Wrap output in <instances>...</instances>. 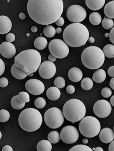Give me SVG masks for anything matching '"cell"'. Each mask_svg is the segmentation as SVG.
<instances>
[{
    "label": "cell",
    "mask_w": 114,
    "mask_h": 151,
    "mask_svg": "<svg viewBox=\"0 0 114 151\" xmlns=\"http://www.w3.org/2000/svg\"><path fill=\"white\" fill-rule=\"evenodd\" d=\"M27 9L28 14L34 22L48 26L61 17L63 4L62 0H29Z\"/></svg>",
    "instance_id": "6da1fadb"
},
{
    "label": "cell",
    "mask_w": 114,
    "mask_h": 151,
    "mask_svg": "<svg viewBox=\"0 0 114 151\" xmlns=\"http://www.w3.org/2000/svg\"><path fill=\"white\" fill-rule=\"evenodd\" d=\"M89 38V32L82 24L72 23L66 27L63 38L68 45L71 47H81L85 45Z\"/></svg>",
    "instance_id": "7a4b0ae2"
},
{
    "label": "cell",
    "mask_w": 114,
    "mask_h": 151,
    "mask_svg": "<svg viewBox=\"0 0 114 151\" xmlns=\"http://www.w3.org/2000/svg\"><path fill=\"white\" fill-rule=\"evenodd\" d=\"M14 61L16 65L29 76L39 68L42 58L38 51L30 49L21 52L15 57Z\"/></svg>",
    "instance_id": "3957f363"
},
{
    "label": "cell",
    "mask_w": 114,
    "mask_h": 151,
    "mask_svg": "<svg viewBox=\"0 0 114 151\" xmlns=\"http://www.w3.org/2000/svg\"><path fill=\"white\" fill-rule=\"evenodd\" d=\"M20 127L27 132H35L40 128L43 118L40 112L33 108L26 109L20 114L18 118Z\"/></svg>",
    "instance_id": "277c9868"
},
{
    "label": "cell",
    "mask_w": 114,
    "mask_h": 151,
    "mask_svg": "<svg viewBox=\"0 0 114 151\" xmlns=\"http://www.w3.org/2000/svg\"><path fill=\"white\" fill-rule=\"evenodd\" d=\"M82 63L90 70H96L103 65L105 56L103 51L99 47L91 46L86 48L81 55Z\"/></svg>",
    "instance_id": "5b68a950"
},
{
    "label": "cell",
    "mask_w": 114,
    "mask_h": 151,
    "mask_svg": "<svg viewBox=\"0 0 114 151\" xmlns=\"http://www.w3.org/2000/svg\"><path fill=\"white\" fill-rule=\"evenodd\" d=\"M86 113L85 106L79 99H71L66 102L63 106V114L65 118L73 124L82 120Z\"/></svg>",
    "instance_id": "8992f818"
},
{
    "label": "cell",
    "mask_w": 114,
    "mask_h": 151,
    "mask_svg": "<svg viewBox=\"0 0 114 151\" xmlns=\"http://www.w3.org/2000/svg\"><path fill=\"white\" fill-rule=\"evenodd\" d=\"M100 129V122L96 118L93 116H86L83 118L79 123V132L85 137H95L99 134Z\"/></svg>",
    "instance_id": "52a82bcc"
},
{
    "label": "cell",
    "mask_w": 114,
    "mask_h": 151,
    "mask_svg": "<svg viewBox=\"0 0 114 151\" xmlns=\"http://www.w3.org/2000/svg\"><path fill=\"white\" fill-rule=\"evenodd\" d=\"M63 112L59 108H52L45 112L44 119L48 127L51 129H57L61 126L64 120Z\"/></svg>",
    "instance_id": "ba28073f"
},
{
    "label": "cell",
    "mask_w": 114,
    "mask_h": 151,
    "mask_svg": "<svg viewBox=\"0 0 114 151\" xmlns=\"http://www.w3.org/2000/svg\"><path fill=\"white\" fill-rule=\"evenodd\" d=\"M50 53L56 58L62 59L66 58L69 52V49L66 42L59 39L52 40L49 44Z\"/></svg>",
    "instance_id": "9c48e42d"
},
{
    "label": "cell",
    "mask_w": 114,
    "mask_h": 151,
    "mask_svg": "<svg viewBox=\"0 0 114 151\" xmlns=\"http://www.w3.org/2000/svg\"><path fill=\"white\" fill-rule=\"evenodd\" d=\"M66 15L69 20L74 23L84 21L87 15L85 9L78 5H72L67 9Z\"/></svg>",
    "instance_id": "30bf717a"
},
{
    "label": "cell",
    "mask_w": 114,
    "mask_h": 151,
    "mask_svg": "<svg viewBox=\"0 0 114 151\" xmlns=\"http://www.w3.org/2000/svg\"><path fill=\"white\" fill-rule=\"evenodd\" d=\"M79 131L75 127L73 126H67L63 127L61 131V139L66 144H74L79 139Z\"/></svg>",
    "instance_id": "8fae6325"
},
{
    "label": "cell",
    "mask_w": 114,
    "mask_h": 151,
    "mask_svg": "<svg viewBox=\"0 0 114 151\" xmlns=\"http://www.w3.org/2000/svg\"><path fill=\"white\" fill-rule=\"evenodd\" d=\"M93 110L94 113L97 117L105 118L111 114L112 108L110 104L107 101L100 100L95 103Z\"/></svg>",
    "instance_id": "7c38bea8"
},
{
    "label": "cell",
    "mask_w": 114,
    "mask_h": 151,
    "mask_svg": "<svg viewBox=\"0 0 114 151\" xmlns=\"http://www.w3.org/2000/svg\"><path fill=\"white\" fill-rule=\"evenodd\" d=\"M56 72V67L53 62L45 61L41 63L38 69L40 76L43 79H48L52 78Z\"/></svg>",
    "instance_id": "4fadbf2b"
},
{
    "label": "cell",
    "mask_w": 114,
    "mask_h": 151,
    "mask_svg": "<svg viewBox=\"0 0 114 151\" xmlns=\"http://www.w3.org/2000/svg\"><path fill=\"white\" fill-rule=\"evenodd\" d=\"M25 86L26 91L29 93L35 96L43 93L45 89L44 84L38 79H32L28 80Z\"/></svg>",
    "instance_id": "5bb4252c"
},
{
    "label": "cell",
    "mask_w": 114,
    "mask_h": 151,
    "mask_svg": "<svg viewBox=\"0 0 114 151\" xmlns=\"http://www.w3.org/2000/svg\"><path fill=\"white\" fill-rule=\"evenodd\" d=\"M0 53L6 59L14 58L16 53V49L12 43L8 42H3L0 45Z\"/></svg>",
    "instance_id": "9a60e30c"
},
{
    "label": "cell",
    "mask_w": 114,
    "mask_h": 151,
    "mask_svg": "<svg viewBox=\"0 0 114 151\" xmlns=\"http://www.w3.org/2000/svg\"><path fill=\"white\" fill-rule=\"evenodd\" d=\"M99 138L100 141L105 144L110 143L114 139L113 131L109 128H103L99 132Z\"/></svg>",
    "instance_id": "2e32d148"
},
{
    "label": "cell",
    "mask_w": 114,
    "mask_h": 151,
    "mask_svg": "<svg viewBox=\"0 0 114 151\" xmlns=\"http://www.w3.org/2000/svg\"><path fill=\"white\" fill-rule=\"evenodd\" d=\"M12 26L11 20L8 17L4 15L0 16V34L3 35L9 32Z\"/></svg>",
    "instance_id": "e0dca14e"
},
{
    "label": "cell",
    "mask_w": 114,
    "mask_h": 151,
    "mask_svg": "<svg viewBox=\"0 0 114 151\" xmlns=\"http://www.w3.org/2000/svg\"><path fill=\"white\" fill-rule=\"evenodd\" d=\"M68 75L69 78L71 81L77 83L82 80L83 74L80 69L77 67H73L69 70Z\"/></svg>",
    "instance_id": "ac0fdd59"
},
{
    "label": "cell",
    "mask_w": 114,
    "mask_h": 151,
    "mask_svg": "<svg viewBox=\"0 0 114 151\" xmlns=\"http://www.w3.org/2000/svg\"><path fill=\"white\" fill-rule=\"evenodd\" d=\"M105 0H86V4L90 10L96 11L100 10L104 6Z\"/></svg>",
    "instance_id": "d6986e66"
},
{
    "label": "cell",
    "mask_w": 114,
    "mask_h": 151,
    "mask_svg": "<svg viewBox=\"0 0 114 151\" xmlns=\"http://www.w3.org/2000/svg\"><path fill=\"white\" fill-rule=\"evenodd\" d=\"M46 95L49 100L56 101L60 98L61 92L59 88L56 87H52L47 90Z\"/></svg>",
    "instance_id": "ffe728a7"
},
{
    "label": "cell",
    "mask_w": 114,
    "mask_h": 151,
    "mask_svg": "<svg viewBox=\"0 0 114 151\" xmlns=\"http://www.w3.org/2000/svg\"><path fill=\"white\" fill-rule=\"evenodd\" d=\"M11 73L13 76L18 80L24 79L27 76V74L19 68L17 67L15 63L12 66Z\"/></svg>",
    "instance_id": "44dd1931"
},
{
    "label": "cell",
    "mask_w": 114,
    "mask_h": 151,
    "mask_svg": "<svg viewBox=\"0 0 114 151\" xmlns=\"http://www.w3.org/2000/svg\"><path fill=\"white\" fill-rule=\"evenodd\" d=\"M106 73L104 70L100 69L97 70L94 73L92 76V79L94 81L97 83H102L105 80Z\"/></svg>",
    "instance_id": "7402d4cb"
},
{
    "label": "cell",
    "mask_w": 114,
    "mask_h": 151,
    "mask_svg": "<svg viewBox=\"0 0 114 151\" xmlns=\"http://www.w3.org/2000/svg\"><path fill=\"white\" fill-rule=\"evenodd\" d=\"M52 148L51 143L49 140H42L38 142L37 145L38 151H51Z\"/></svg>",
    "instance_id": "603a6c76"
},
{
    "label": "cell",
    "mask_w": 114,
    "mask_h": 151,
    "mask_svg": "<svg viewBox=\"0 0 114 151\" xmlns=\"http://www.w3.org/2000/svg\"><path fill=\"white\" fill-rule=\"evenodd\" d=\"M104 13L108 18L114 19V1L109 2L105 5Z\"/></svg>",
    "instance_id": "cb8c5ba5"
},
{
    "label": "cell",
    "mask_w": 114,
    "mask_h": 151,
    "mask_svg": "<svg viewBox=\"0 0 114 151\" xmlns=\"http://www.w3.org/2000/svg\"><path fill=\"white\" fill-rule=\"evenodd\" d=\"M48 45V41L46 38L39 37L36 38L34 42V46L37 49L42 50L46 48Z\"/></svg>",
    "instance_id": "d4e9b609"
},
{
    "label": "cell",
    "mask_w": 114,
    "mask_h": 151,
    "mask_svg": "<svg viewBox=\"0 0 114 151\" xmlns=\"http://www.w3.org/2000/svg\"><path fill=\"white\" fill-rule=\"evenodd\" d=\"M89 20L91 24L97 26L100 24L102 22V17L97 12H94L90 14Z\"/></svg>",
    "instance_id": "484cf974"
},
{
    "label": "cell",
    "mask_w": 114,
    "mask_h": 151,
    "mask_svg": "<svg viewBox=\"0 0 114 151\" xmlns=\"http://www.w3.org/2000/svg\"><path fill=\"white\" fill-rule=\"evenodd\" d=\"M60 138L59 132L56 131H52L48 135V139L52 144H55L59 142Z\"/></svg>",
    "instance_id": "4316f807"
},
{
    "label": "cell",
    "mask_w": 114,
    "mask_h": 151,
    "mask_svg": "<svg viewBox=\"0 0 114 151\" xmlns=\"http://www.w3.org/2000/svg\"><path fill=\"white\" fill-rule=\"evenodd\" d=\"M94 83L92 79L89 78H85L81 82L82 88L85 91H89L92 89Z\"/></svg>",
    "instance_id": "83f0119b"
},
{
    "label": "cell",
    "mask_w": 114,
    "mask_h": 151,
    "mask_svg": "<svg viewBox=\"0 0 114 151\" xmlns=\"http://www.w3.org/2000/svg\"><path fill=\"white\" fill-rule=\"evenodd\" d=\"M103 51L106 58H114V45L108 44L104 46Z\"/></svg>",
    "instance_id": "f1b7e54d"
},
{
    "label": "cell",
    "mask_w": 114,
    "mask_h": 151,
    "mask_svg": "<svg viewBox=\"0 0 114 151\" xmlns=\"http://www.w3.org/2000/svg\"><path fill=\"white\" fill-rule=\"evenodd\" d=\"M11 104L13 108L16 110H21L25 107V103L20 102L18 99V95H15L12 98Z\"/></svg>",
    "instance_id": "f546056e"
},
{
    "label": "cell",
    "mask_w": 114,
    "mask_h": 151,
    "mask_svg": "<svg viewBox=\"0 0 114 151\" xmlns=\"http://www.w3.org/2000/svg\"><path fill=\"white\" fill-rule=\"evenodd\" d=\"M43 32L46 37L50 38L53 37L55 35L56 30L53 26L48 25L43 29Z\"/></svg>",
    "instance_id": "4dcf8cb0"
},
{
    "label": "cell",
    "mask_w": 114,
    "mask_h": 151,
    "mask_svg": "<svg viewBox=\"0 0 114 151\" xmlns=\"http://www.w3.org/2000/svg\"><path fill=\"white\" fill-rule=\"evenodd\" d=\"M102 25L105 29L110 30L113 28L114 22L112 19L105 17L102 21Z\"/></svg>",
    "instance_id": "1f68e13d"
},
{
    "label": "cell",
    "mask_w": 114,
    "mask_h": 151,
    "mask_svg": "<svg viewBox=\"0 0 114 151\" xmlns=\"http://www.w3.org/2000/svg\"><path fill=\"white\" fill-rule=\"evenodd\" d=\"M18 99L21 103H26L30 102V95L27 92H19L18 95Z\"/></svg>",
    "instance_id": "d6a6232c"
},
{
    "label": "cell",
    "mask_w": 114,
    "mask_h": 151,
    "mask_svg": "<svg viewBox=\"0 0 114 151\" xmlns=\"http://www.w3.org/2000/svg\"><path fill=\"white\" fill-rule=\"evenodd\" d=\"M54 84L56 87L61 89L63 88L65 86L66 81L63 78L61 77H58L54 81Z\"/></svg>",
    "instance_id": "836d02e7"
},
{
    "label": "cell",
    "mask_w": 114,
    "mask_h": 151,
    "mask_svg": "<svg viewBox=\"0 0 114 151\" xmlns=\"http://www.w3.org/2000/svg\"><path fill=\"white\" fill-rule=\"evenodd\" d=\"M34 104L36 108L38 109H42L45 106L46 101L44 98L38 97L35 99Z\"/></svg>",
    "instance_id": "e575fe53"
},
{
    "label": "cell",
    "mask_w": 114,
    "mask_h": 151,
    "mask_svg": "<svg viewBox=\"0 0 114 151\" xmlns=\"http://www.w3.org/2000/svg\"><path fill=\"white\" fill-rule=\"evenodd\" d=\"M10 117V114L9 111L6 109H1L0 111V122L4 123L8 121Z\"/></svg>",
    "instance_id": "d590c367"
},
{
    "label": "cell",
    "mask_w": 114,
    "mask_h": 151,
    "mask_svg": "<svg viewBox=\"0 0 114 151\" xmlns=\"http://www.w3.org/2000/svg\"><path fill=\"white\" fill-rule=\"evenodd\" d=\"M70 151H92L89 147L85 145H77L75 146L70 150Z\"/></svg>",
    "instance_id": "8d00e7d4"
},
{
    "label": "cell",
    "mask_w": 114,
    "mask_h": 151,
    "mask_svg": "<svg viewBox=\"0 0 114 151\" xmlns=\"http://www.w3.org/2000/svg\"><path fill=\"white\" fill-rule=\"evenodd\" d=\"M112 95V91L110 88L108 87H105L101 91V95L105 98H108L110 97Z\"/></svg>",
    "instance_id": "74e56055"
},
{
    "label": "cell",
    "mask_w": 114,
    "mask_h": 151,
    "mask_svg": "<svg viewBox=\"0 0 114 151\" xmlns=\"http://www.w3.org/2000/svg\"><path fill=\"white\" fill-rule=\"evenodd\" d=\"M9 81L6 78L3 77L0 79V87L5 88L9 84Z\"/></svg>",
    "instance_id": "f35d334b"
},
{
    "label": "cell",
    "mask_w": 114,
    "mask_h": 151,
    "mask_svg": "<svg viewBox=\"0 0 114 151\" xmlns=\"http://www.w3.org/2000/svg\"><path fill=\"white\" fill-rule=\"evenodd\" d=\"M6 40L8 42L11 43V42H14V41L15 40V36L13 33H8V34L6 35Z\"/></svg>",
    "instance_id": "ab89813d"
},
{
    "label": "cell",
    "mask_w": 114,
    "mask_h": 151,
    "mask_svg": "<svg viewBox=\"0 0 114 151\" xmlns=\"http://www.w3.org/2000/svg\"><path fill=\"white\" fill-rule=\"evenodd\" d=\"M66 91L69 94H73L75 92V87H74V86L70 85L67 86V87H66Z\"/></svg>",
    "instance_id": "60d3db41"
},
{
    "label": "cell",
    "mask_w": 114,
    "mask_h": 151,
    "mask_svg": "<svg viewBox=\"0 0 114 151\" xmlns=\"http://www.w3.org/2000/svg\"><path fill=\"white\" fill-rule=\"evenodd\" d=\"M0 76H2V74L4 72L5 70V64L4 62L3 61L2 59H0Z\"/></svg>",
    "instance_id": "b9f144b4"
},
{
    "label": "cell",
    "mask_w": 114,
    "mask_h": 151,
    "mask_svg": "<svg viewBox=\"0 0 114 151\" xmlns=\"http://www.w3.org/2000/svg\"><path fill=\"white\" fill-rule=\"evenodd\" d=\"M65 23L64 20L63 19V17H60L59 19L55 22V24L57 26L61 27V26H63L64 25Z\"/></svg>",
    "instance_id": "7bdbcfd3"
},
{
    "label": "cell",
    "mask_w": 114,
    "mask_h": 151,
    "mask_svg": "<svg viewBox=\"0 0 114 151\" xmlns=\"http://www.w3.org/2000/svg\"><path fill=\"white\" fill-rule=\"evenodd\" d=\"M107 73L110 77H114V66H111L109 68Z\"/></svg>",
    "instance_id": "ee69618b"
},
{
    "label": "cell",
    "mask_w": 114,
    "mask_h": 151,
    "mask_svg": "<svg viewBox=\"0 0 114 151\" xmlns=\"http://www.w3.org/2000/svg\"><path fill=\"white\" fill-rule=\"evenodd\" d=\"M109 34L110 40L114 44V27L111 29Z\"/></svg>",
    "instance_id": "f6af8a7d"
},
{
    "label": "cell",
    "mask_w": 114,
    "mask_h": 151,
    "mask_svg": "<svg viewBox=\"0 0 114 151\" xmlns=\"http://www.w3.org/2000/svg\"><path fill=\"white\" fill-rule=\"evenodd\" d=\"M2 151H13V149L10 146L6 145L2 148Z\"/></svg>",
    "instance_id": "bcb514c9"
},
{
    "label": "cell",
    "mask_w": 114,
    "mask_h": 151,
    "mask_svg": "<svg viewBox=\"0 0 114 151\" xmlns=\"http://www.w3.org/2000/svg\"><path fill=\"white\" fill-rule=\"evenodd\" d=\"M108 150L109 151H114V140H113L109 146Z\"/></svg>",
    "instance_id": "7dc6e473"
},
{
    "label": "cell",
    "mask_w": 114,
    "mask_h": 151,
    "mask_svg": "<svg viewBox=\"0 0 114 151\" xmlns=\"http://www.w3.org/2000/svg\"><path fill=\"white\" fill-rule=\"evenodd\" d=\"M57 58L54 57L52 54H50L48 57V60L50 61L53 62L56 60Z\"/></svg>",
    "instance_id": "c3c4849f"
},
{
    "label": "cell",
    "mask_w": 114,
    "mask_h": 151,
    "mask_svg": "<svg viewBox=\"0 0 114 151\" xmlns=\"http://www.w3.org/2000/svg\"><path fill=\"white\" fill-rule=\"evenodd\" d=\"M110 86L113 90H114V77L112 78L110 80Z\"/></svg>",
    "instance_id": "681fc988"
},
{
    "label": "cell",
    "mask_w": 114,
    "mask_h": 151,
    "mask_svg": "<svg viewBox=\"0 0 114 151\" xmlns=\"http://www.w3.org/2000/svg\"><path fill=\"white\" fill-rule=\"evenodd\" d=\"M19 18L22 20L25 19L26 18V14L23 13H21L19 15Z\"/></svg>",
    "instance_id": "f907efd6"
},
{
    "label": "cell",
    "mask_w": 114,
    "mask_h": 151,
    "mask_svg": "<svg viewBox=\"0 0 114 151\" xmlns=\"http://www.w3.org/2000/svg\"><path fill=\"white\" fill-rule=\"evenodd\" d=\"M88 41L89 43L92 44L95 43V38L92 37H90L89 38Z\"/></svg>",
    "instance_id": "816d5d0a"
},
{
    "label": "cell",
    "mask_w": 114,
    "mask_h": 151,
    "mask_svg": "<svg viewBox=\"0 0 114 151\" xmlns=\"http://www.w3.org/2000/svg\"><path fill=\"white\" fill-rule=\"evenodd\" d=\"M38 27H36V26H33L32 27H31V31L33 33H35L37 31H38Z\"/></svg>",
    "instance_id": "f5cc1de1"
},
{
    "label": "cell",
    "mask_w": 114,
    "mask_h": 151,
    "mask_svg": "<svg viewBox=\"0 0 114 151\" xmlns=\"http://www.w3.org/2000/svg\"><path fill=\"white\" fill-rule=\"evenodd\" d=\"M56 33L58 34H60L62 32V29L59 27L57 28L56 29Z\"/></svg>",
    "instance_id": "db71d44e"
},
{
    "label": "cell",
    "mask_w": 114,
    "mask_h": 151,
    "mask_svg": "<svg viewBox=\"0 0 114 151\" xmlns=\"http://www.w3.org/2000/svg\"><path fill=\"white\" fill-rule=\"evenodd\" d=\"M94 151H103V148L101 147H97L95 148L94 150Z\"/></svg>",
    "instance_id": "11a10c76"
},
{
    "label": "cell",
    "mask_w": 114,
    "mask_h": 151,
    "mask_svg": "<svg viewBox=\"0 0 114 151\" xmlns=\"http://www.w3.org/2000/svg\"><path fill=\"white\" fill-rule=\"evenodd\" d=\"M110 103L111 105L114 107V95L111 98Z\"/></svg>",
    "instance_id": "9f6ffc18"
},
{
    "label": "cell",
    "mask_w": 114,
    "mask_h": 151,
    "mask_svg": "<svg viewBox=\"0 0 114 151\" xmlns=\"http://www.w3.org/2000/svg\"><path fill=\"white\" fill-rule=\"evenodd\" d=\"M82 142L84 144V145H86L88 143V140L87 139V138H84L83 139V140H82Z\"/></svg>",
    "instance_id": "6f0895ef"
},
{
    "label": "cell",
    "mask_w": 114,
    "mask_h": 151,
    "mask_svg": "<svg viewBox=\"0 0 114 151\" xmlns=\"http://www.w3.org/2000/svg\"><path fill=\"white\" fill-rule=\"evenodd\" d=\"M109 34L108 33H106L105 35V36L106 38H108L109 37Z\"/></svg>",
    "instance_id": "680465c9"
},
{
    "label": "cell",
    "mask_w": 114,
    "mask_h": 151,
    "mask_svg": "<svg viewBox=\"0 0 114 151\" xmlns=\"http://www.w3.org/2000/svg\"><path fill=\"white\" fill-rule=\"evenodd\" d=\"M0 136H0V139H1V138H2V133H1V132H0Z\"/></svg>",
    "instance_id": "91938a15"
},
{
    "label": "cell",
    "mask_w": 114,
    "mask_h": 151,
    "mask_svg": "<svg viewBox=\"0 0 114 151\" xmlns=\"http://www.w3.org/2000/svg\"><path fill=\"white\" fill-rule=\"evenodd\" d=\"M26 36H27V37H30V34H29V33H27V34H26Z\"/></svg>",
    "instance_id": "94428289"
},
{
    "label": "cell",
    "mask_w": 114,
    "mask_h": 151,
    "mask_svg": "<svg viewBox=\"0 0 114 151\" xmlns=\"http://www.w3.org/2000/svg\"><path fill=\"white\" fill-rule=\"evenodd\" d=\"M42 35V33H41L40 34V36H41V35Z\"/></svg>",
    "instance_id": "6125c7cd"
},
{
    "label": "cell",
    "mask_w": 114,
    "mask_h": 151,
    "mask_svg": "<svg viewBox=\"0 0 114 151\" xmlns=\"http://www.w3.org/2000/svg\"><path fill=\"white\" fill-rule=\"evenodd\" d=\"M113 130H114V127H113Z\"/></svg>",
    "instance_id": "be15d7a7"
}]
</instances>
